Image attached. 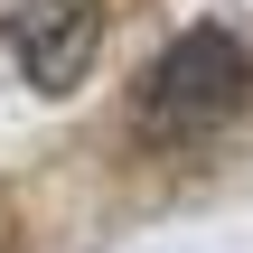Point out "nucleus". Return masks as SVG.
<instances>
[{
    "instance_id": "nucleus-2",
    "label": "nucleus",
    "mask_w": 253,
    "mask_h": 253,
    "mask_svg": "<svg viewBox=\"0 0 253 253\" xmlns=\"http://www.w3.org/2000/svg\"><path fill=\"white\" fill-rule=\"evenodd\" d=\"M103 38V0H0V47L28 66L38 94H75Z\"/></svg>"
},
{
    "instance_id": "nucleus-1",
    "label": "nucleus",
    "mask_w": 253,
    "mask_h": 253,
    "mask_svg": "<svg viewBox=\"0 0 253 253\" xmlns=\"http://www.w3.org/2000/svg\"><path fill=\"white\" fill-rule=\"evenodd\" d=\"M253 103V56L225 28H188L141 75V141H207Z\"/></svg>"
}]
</instances>
